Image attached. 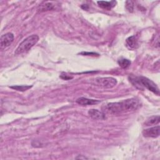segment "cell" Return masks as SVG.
<instances>
[{
    "label": "cell",
    "mask_w": 160,
    "mask_h": 160,
    "mask_svg": "<svg viewBox=\"0 0 160 160\" xmlns=\"http://www.w3.org/2000/svg\"><path fill=\"white\" fill-rule=\"evenodd\" d=\"M100 102L99 100L92 99H88L86 98H79L76 100V102L82 106H88V105H92L98 104Z\"/></svg>",
    "instance_id": "cell-9"
},
{
    "label": "cell",
    "mask_w": 160,
    "mask_h": 160,
    "mask_svg": "<svg viewBox=\"0 0 160 160\" xmlns=\"http://www.w3.org/2000/svg\"><path fill=\"white\" fill-rule=\"evenodd\" d=\"M14 34L11 32H7L1 36L0 39L1 49H3L9 46L14 41Z\"/></svg>",
    "instance_id": "cell-5"
},
{
    "label": "cell",
    "mask_w": 160,
    "mask_h": 160,
    "mask_svg": "<svg viewBox=\"0 0 160 160\" xmlns=\"http://www.w3.org/2000/svg\"><path fill=\"white\" fill-rule=\"evenodd\" d=\"M119 65L122 68H124V69H126L127 68H128L131 62L130 60L128 59H124V58H122V59H120L118 60V61Z\"/></svg>",
    "instance_id": "cell-12"
},
{
    "label": "cell",
    "mask_w": 160,
    "mask_h": 160,
    "mask_svg": "<svg viewBox=\"0 0 160 160\" xmlns=\"http://www.w3.org/2000/svg\"><path fill=\"white\" fill-rule=\"evenodd\" d=\"M39 36L36 34L29 36L25 38L15 50L14 54L19 55L29 51L38 41Z\"/></svg>",
    "instance_id": "cell-3"
},
{
    "label": "cell",
    "mask_w": 160,
    "mask_h": 160,
    "mask_svg": "<svg viewBox=\"0 0 160 160\" xmlns=\"http://www.w3.org/2000/svg\"><path fill=\"white\" fill-rule=\"evenodd\" d=\"M88 114L89 116L96 120H102L106 118L105 114L101 111L96 109H91L88 111Z\"/></svg>",
    "instance_id": "cell-7"
},
{
    "label": "cell",
    "mask_w": 160,
    "mask_h": 160,
    "mask_svg": "<svg viewBox=\"0 0 160 160\" xmlns=\"http://www.w3.org/2000/svg\"><path fill=\"white\" fill-rule=\"evenodd\" d=\"M139 106V102L135 98H130L116 102L108 103L106 106L108 111L112 114H121L136 110Z\"/></svg>",
    "instance_id": "cell-1"
},
{
    "label": "cell",
    "mask_w": 160,
    "mask_h": 160,
    "mask_svg": "<svg viewBox=\"0 0 160 160\" xmlns=\"http://www.w3.org/2000/svg\"><path fill=\"white\" fill-rule=\"evenodd\" d=\"M126 8L129 12H132L134 9V2L132 1H126Z\"/></svg>",
    "instance_id": "cell-15"
},
{
    "label": "cell",
    "mask_w": 160,
    "mask_h": 160,
    "mask_svg": "<svg viewBox=\"0 0 160 160\" xmlns=\"http://www.w3.org/2000/svg\"><path fill=\"white\" fill-rule=\"evenodd\" d=\"M97 2L100 8L106 10L111 9L112 8H114L116 6L117 3V2L115 1H98Z\"/></svg>",
    "instance_id": "cell-10"
},
{
    "label": "cell",
    "mask_w": 160,
    "mask_h": 160,
    "mask_svg": "<svg viewBox=\"0 0 160 160\" xmlns=\"http://www.w3.org/2000/svg\"><path fill=\"white\" fill-rule=\"evenodd\" d=\"M159 122V116H154L148 118L145 122L146 126H151Z\"/></svg>",
    "instance_id": "cell-11"
},
{
    "label": "cell",
    "mask_w": 160,
    "mask_h": 160,
    "mask_svg": "<svg viewBox=\"0 0 160 160\" xmlns=\"http://www.w3.org/2000/svg\"><path fill=\"white\" fill-rule=\"evenodd\" d=\"M159 126L151 127L146 129H144L142 131V135L145 138H157L159 136Z\"/></svg>",
    "instance_id": "cell-6"
},
{
    "label": "cell",
    "mask_w": 160,
    "mask_h": 160,
    "mask_svg": "<svg viewBox=\"0 0 160 160\" xmlns=\"http://www.w3.org/2000/svg\"><path fill=\"white\" fill-rule=\"evenodd\" d=\"M94 84L104 88H112L116 85L117 81L111 77L96 78L94 80Z\"/></svg>",
    "instance_id": "cell-4"
},
{
    "label": "cell",
    "mask_w": 160,
    "mask_h": 160,
    "mask_svg": "<svg viewBox=\"0 0 160 160\" xmlns=\"http://www.w3.org/2000/svg\"><path fill=\"white\" fill-rule=\"evenodd\" d=\"M39 11H49V10H52L54 9V6L53 5L50 3H45L44 5H40L39 6Z\"/></svg>",
    "instance_id": "cell-13"
},
{
    "label": "cell",
    "mask_w": 160,
    "mask_h": 160,
    "mask_svg": "<svg viewBox=\"0 0 160 160\" xmlns=\"http://www.w3.org/2000/svg\"><path fill=\"white\" fill-rule=\"evenodd\" d=\"M126 44L127 48L129 49H136L139 46L138 38L136 36H131L129 37L126 41Z\"/></svg>",
    "instance_id": "cell-8"
},
{
    "label": "cell",
    "mask_w": 160,
    "mask_h": 160,
    "mask_svg": "<svg viewBox=\"0 0 160 160\" xmlns=\"http://www.w3.org/2000/svg\"><path fill=\"white\" fill-rule=\"evenodd\" d=\"M129 81L134 84V86L139 89L146 88L157 95L159 94V90L157 85L147 78L142 76L131 77L129 78Z\"/></svg>",
    "instance_id": "cell-2"
},
{
    "label": "cell",
    "mask_w": 160,
    "mask_h": 160,
    "mask_svg": "<svg viewBox=\"0 0 160 160\" xmlns=\"http://www.w3.org/2000/svg\"><path fill=\"white\" fill-rule=\"evenodd\" d=\"M32 86H28V85H17V86H11L10 88H12L13 89L19 91H24L28 90V89L31 88Z\"/></svg>",
    "instance_id": "cell-14"
}]
</instances>
